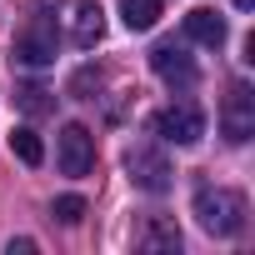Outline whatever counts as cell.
Here are the masks:
<instances>
[{
    "instance_id": "277c9868",
    "label": "cell",
    "mask_w": 255,
    "mask_h": 255,
    "mask_svg": "<svg viewBox=\"0 0 255 255\" xmlns=\"http://www.w3.org/2000/svg\"><path fill=\"white\" fill-rule=\"evenodd\" d=\"M220 130H225L230 145H245L255 135V90L245 80H230V90L220 100Z\"/></svg>"
},
{
    "instance_id": "3957f363",
    "label": "cell",
    "mask_w": 255,
    "mask_h": 255,
    "mask_svg": "<svg viewBox=\"0 0 255 255\" xmlns=\"http://www.w3.org/2000/svg\"><path fill=\"white\" fill-rule=\"evenodd\" d=\"M55 50H60V35H55V20H50V15H35V20L15 35V45H10V55H15L20 65H30V70L55 65Z\"/></svg>"
},
{
    "instance_id": "5b68a950",
    "label": "cell",
    "mask_w": 255,
    "mask_h": 255,
    "mask_svg": "<svg viewBox=\"0 0 255 255\" xmlns=\"http://www.w3.org/2000/svg\"><path fill=\"white\" fill-rule=\"evenodd\" d=\"M55 160H60V170H65V175H75V180L95 170V135L85 130L80 120H70L65 130L55 135Z\"/></svg>"
},
{
    "instance_id": "e0dca14e",
    "label": "cell",
    "mask_w": 255,
    "mask_h": 255,
    "mask_svg": "<svg viewBox=\"0 0 255 255\" xmlns=\"http://www.w3.org/2000/svg\"><path fill=\"white\" fill-rule=\"evenodd\" d=\"M230 5H235V10H255V0H230Z\"/></svg>"
},
{
    "instance_id": "8992f818",
    "label": "cell",
    "mask_w": 255,
    "mask_h": 255,
    "mask_svg": "<svg viewBox=\"0 0 255 255\" xmlns=\"http://www.w3.org/2000/svg\"><path fill=\"white\" fill-rule=\"evenodd\" d=\"M155 135L170 140V145H200L205 135V110L200 105H170L155 115Z\"/></svg>"
},
{
    "instance_id": "ba28073f",
    "label": "cell",
    "mask_w": 255,
    "mask_h": 255,
    "mask_svg": "<svg viewBox=\"0 0 255 255\" xmlns=\"http://www.w3.org/2000/svg\"><path fill=\"white\" fill-rule=\"evenodd\" d=\"M135 245H140L145 255H175V250H180V225L165 220V215H150V220L140 225Z\"/></svg>"
},
{
    "instance_id": "4fadbf2b",
    "label": "cell",
    "mask_w": 255,
    "mask_h": 255,
    "mask_svg": "<svg viewBox=\"0 0 255 255\" xmlns=\"http://www.w3.org/2000/svg\"><path fill=\"white\" fill-rule=\"evenodd\" d=\"M50 215H55L60 225H80V220H85V200H80V195H60V200L50 205Z\"/></svg>"
},
{
    "instance_id": "52a82bcc",
    "label": "cell",
    "mask_w": 255,
    "mask_h": 255,
    "mask_svg": "<svg viewBox=\"0 0 255 255\" xmlns=\"http://www.w3.org/2000/svg\"><path fill=\"white\" fill-rule=\"evenodd\" d=\"M150 70L160 75V80H170V85H195V60L185 55V45H175V40H160L155 50H150Z\"/></svg>"
},
{
    "instance_id": "6da1fadb",
    "label": "cell",
    "mask_w": 255,
    "mask_h": 255,
    "mask_svg": "<svg viewBox=\"0 0 255 255\" xmlns=\"http://www.w3.org/2000/svg\"><path fill=\"white\" fill-rule=\"evenodd\" d=\"M245 195L240 190H225V185H200L195 190V220L210 230V235H220V240H230V235H240L245 230Z\"/></svg>"
},
{
    "instance_id": "9a60e30c",
    "label": "cell",
    "mask_w": 255,
    "mask_h": 255,
    "mask_svg": "<svg viewBox=\"0 0 255 255\" xmlns=\"http://www.w3.org/2000/svg\"><path fill=\"white\" fill-rule=\"evenodd\" d=\"M90 85H100V70H90V65H85V70H75L70 95H75V100H85V90H90Z\"/></svg>"
},
{
    "instance_id": "7c38bea8",
    "label": "cell",
    "mask_w": 255,
    "mask_h": 255,
    "mask_svg": "<svg viewBox=\"0 0 255 255\" xmlns=\"http://www.w3.org/2000/svg\"><path fill=\"white\" fill-rule=\"evenodd\" d=\"M10 150H15L25 165H40V160H45V145H40V135L30 130V125H15V130H10Z\"/></svg>"
},
{
    "instance_id": "30bf717a",
    "label": "cell",
    "mask_w": 255,
    "mask_h": 255,
    "mask_svg": "<svg viewBox=\"0 0 255 255\" xmlns=\"http://www.w3.org/2000/svg\"><path fill=\"white\" fill-rule=\"evenodd\" d=\"M100 35H105V15H100V5H95V0L75 5V25H70V40H75L80 50H90V45H100Z\"/></svg>"
},
{
    "instance_id": "2e32d148",
    "label": "cell",
    "mask_w": 255,
    "mask_h": 255,
    "mask_svg": "<svg viewBox=\"0 0 255 255\" xmlns=\"http://www.w3.org/2000/svg\"><path fill=\"white\" fill-rule=\"evenodd\" d=\"M30 250H35V240H10L5 245V255H30Z\"/></svg>"
},
{
    "instance_id": "5bb4252c",
    "label": "cell",
    "mask_w": 255,
    "mask_h": 255,
    "mask_svg": "<svg viewBox=\"0 0 255 255\" xmlns=\"http://www.w3.org/2000/svg\"><path fill=\"white\" fill-rule=\"evenodd\" d=\"M45 95H50V90H40V85H20V90H15V100H20L25 115H45V110H50Z\"/></svg>"
},
{
    "instance_id": "9c48e42d",
    "label": "cell",
    "mask_w": 255,
    "mask_h": 255,
    "mask_svg": "<svg viewBox=\"0 0 255 255\" xmlns=\"http://www.w3.org/2000/svg\"><path fill=\"white\" fill-rule=\"evenodd\" d=\"M225 20L215 15V10H205V5H195L190 15H185V40H195V45H210V50H220L225 45Z\"/></svg>"
},
{
    "instance_id": "8fae6325",
    "label": "cell",
    "mask_w": 255,
    "mask_h": 255,
    "mask_svg": "<svg viewBox=\"0 0 255 255\" xmlns=\"http://www.w3.org/2000/svg\"><path fill=\"white\" fill-rule=\"evenodd\" d=\"M160 0H120V20L130 25V30H155V20H160Z\"/></svg>"
},
{
    "instance_id": "7a4b0ae2",
    "label": "cell",
    "mask_w": 255,
    "mask_h": 255,
    "mask_svg": "<svg viewBox=\"0 0 255 255\" xmlns=\"http://www.w3.org/2000/svg\"><path fill=\"white\" fill-rule=\"evenodd\" d=\"M125 170H130V180L145 195H165L175 185V165L165 160L160 145H130V150H125Z\"/></svg>"
}]
</instances>
